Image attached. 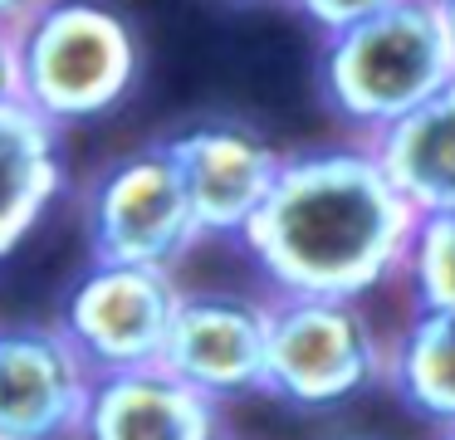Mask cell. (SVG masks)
I'll return each mask as SVG.
<instances>
[{
  "instance_id": "obj_1",
  "label": "cell",
  "mask_w": 455,
  "mask_h": 440,
  "mask_svg": "<svg viewBox=\"0 0 455 440\" xmlns=\"http://www.w3.org/2000/svg\"><path fill=\"white\" fill-rule=\"evenodd\" d=\"M421 211L396 191L367 147H318L284 156L269 201L240 240L279 293L363 299L406 274Z\"/></svg>"
},
{
  "instance_id": "obj_2",
  "label": "cell",
  "mask_w": 455,
  "mask_h": 440,
  "mask_svg": "<svg viewBox=\"0 0 455 440\" xmlns=\"http://www.w3.org/2000/svg\"><path fill=\"white\" fill-rule=\"evenodd\" d=\"M455 84V39L441 0H396L377 15L328 35L323 93L367 142Z\"/></svg>"
},
{
  "instance_id": "obj_3",
  "label": "cell",
  "mask_w": 455,
  "mask_h": 440,
  "mask_svg": "<svg viewBox=\"0 0 455 440\" xmlns=\"http://www.w3.org/2000/svg\"><path fill=\"white\" fill-rule=\"evenodd\" d=\"M138 35L99 0H44L20 20V98L54 127L89 123L128 98Z\"/></svg>"
},
{
  "instance_id": "obj_4",
  "label": "cell",
  "mask_w": 455,
  "mask_h": 440,
  "mask_svg": "<svg viewBox=\"0 0 455 440\" xmlns=\"http://www.w3.org/2000/svg\"><path fill=\"white\" fill-rule=\"evenodd\" d=\"M387 381V348L363 299L279 293L269 299V381L289 406L328 411Z\"/></svg>"
},
{
  "instance_id": "obj_5",
  "label": "cell",
  "mask_w": 455,
  "mask_h": 440,
  "mask_svg": "<svg viewBox=\"0 0 455 440\" xmlns=\"http://www.w3.org/2000/svg\"><path fill=\"white\" fill-rule=\"evenodd\" d=\"M93 260L172 269L201 240V220L167 142L118 156L93 186Z\"/></svg>"
},
{
  "instance_id": "obj_6",
  "label": "cell",
  "mask_w": 455,
  "mask_h": 440,
  "mask_svg": "<svg viewBox=\"0 0 455 440\" xmlns=\"http://www.w3.org/2000/svg\"><path fill=\"white\" fill-rule=\"evenodd\" d=\"M177 303L181 289L172 269L93 260V269L64 299L60 328L79 342V352L93 362L99 377L103 372L157 367L167 357Z\"/></svg>"
},
{
  "instance_id": "obj_7",
  "label": "cell",
  "mask_w": 455,
  "mask_h": 440,
  "mask_svg": "<svg viewBox=\"0 0 455 440\" xmlns=\"http://www.w3.org/2000/svg\"><path fill=\"white\" fill-rule=\"evenodd\" d=\"M99 372L60 323L0 328V440H79Z\"/></svg>"
},
{
  "instance_id": "obj_8",
  "label": "cell",
  "mask_w": 455,
  "mask_h": 440,
  "mask_svg": "<svg viewBox=\"0 0 455 440\" xmlns=\"http://www.w3.org/2000/svg\"><path fill=\"white\" fill-rule=\"evenodd\" d=\"M162 367L206 391L235 401L269 381V303L250 293H181Z\"/></svg>"
},
{
  "instance_id": "obj_9",
  "label": "cell",
  "mask_w": 455,
  "mask_h": 440,
  "mask_svg": "<svg viewBox=\"0 0 455 440\" xmlns=\"http://www.w3.org/2000/svg\"><path fill=\"white\" fill-rule=\"evenodd\" d=\"M206 235H245L269 201L284 156L245 123H196L167 137Z\"/></svg>"
},
{
  "instance_id": "obj_10",
  "label": "cell",
  "mask_w": 455,
  "mask_h": 440,
  "mask_svg": "<svg viewBox=\"0 0 455 440\" xmlns=\"http://www.w3.org/2000/svg\"><path fill=\"white\" fill-rule=\"evenodd\" d=\"M79 440H220V401L177 372H103Z\"/></svg>"
},
{
  "instance_id": "obj_11",
  "label": "cell",
  "mask_w": 455,
  "mask_h": 440,
  "mask_svg": "<svg viewBox=\"0 0 455 440\" xmlns=\"http://www.w3.org/2000/svg\"><path fill=\"white\" fill-rule=\"evenodd\" d=\"M64 191L60 127L25 98L0 103V254L30 235V225Z\"/></svg>"
},
{
  "instance_id": "obj_12",
  "label": "cell",
  "mask_w": 455,
  "mask_h": 440,
  "mask_svg": "<svg viewBox=\"0 0 455 440\" xmlns=\"http://www.w3.org/2000/svg\"><path fill=\"white\" fill-rule=\"evenodd\" d=\"M396 191L421 215L455 211V84L372 137Z\"/></svg>"
},
{
  "instance_id": "obj_13",
  "label": "cell",
  "mask_w": 455,
  "mask_h": 440,
  "mask_svg": "<svg viewBox=\"0 0 455 440\" xmlns=\"http://www.w3.org/2000/svg\"><path fill=\"white\" fill-rule=\"evenodd\" d=\"M387 381L406 411L455 430V313L416 308L387 348Z\"/></svg>"
},
{
  "instance_id": "obj_14",
  "label": "cell",
  "mask_w": 455,
  "mask_h": 440,
  "mask_svg": "<svg viewBox=\"0 0 455 440\" xmlns=\"http://www.w3.org/2000/svg\"><path fill=\"white\" fill-rule=\"evenodd\" d=\"M406 279H411L416 308L455 313V211L421 215L411 254H406Z\"/></svg>"
},
{
  "instance_id": "obj_15",
  "label": "cell",
  "mask_w": 455,
  "mask_h": 440,
  "mask_svg": "<svg viewBox=\"0 0 455 440\" xmlns=\"http://www.w3.org/2000/svg\"><path fill=\"white\" fill-rule=\"evenodd\" d=\"M299 10H304L308 20H314L318 29H328V35H338V29L357 25V20L377 15V10L396 5V0H294Z\"/></svg>"
},
{
  "instance_id": "obj_16",
  "label": "cell",
  "mask_w": 455,
  "mask_h": 440,
  "mask_svg": "<svg viewBox=\"0 0 455 440\" xmlns=\"http://www.w3.org/2000/svg\"><path fill=\"white\" fill-rule=\"evenodd\" d=\"M20 98V25L0 20V103Z\"/></svg>"
},
{
  "instance_id": "obj_17",
  "label": "cell",
  "mask_w": 455,
  "mask_h": 440,
  "mask_svg": "<svg viewBox=\"0 0 455 440\" xmlns=\"http://www.w3.org/2000/svg\"><path fill=\"white\" fill-rule=\"evenodd\" d=\"M44 0H0V20H11V25H20L30 10H40Z\"/></svg>"
},
{
  "instance_id": "obj_18",
  "label": "cell",
  "mask_w": 455,
  "mask_h": 440,
  "mask_svg": "<svg viewBox=\"0 0 455 440\" xmlns=\"http://www.w3.org/2000/svg\"><path fill=\"white\" fill-rule=\"evenodd\" d=\"M441 15H445V29H451V39H455V0H441Z\"/></svg>"
},
{
  "instance_id": "obj_19",
  "label": "cell",
  "mask_w": 455,
  "mask_h": 440,
  "mask_svg": "<svg viewBox=\"0 0 455 440\" xmlns=\"http://www.w3.org/2000/svg\"><path fill=\"white\" fill-rule=\"evenodd\" d=\"M338 440H367V436H338Z\"/></svg>"
},
{
  "instance_id": "obj_20",
  "label": "cell",
  "mask_w": 455,
  "mask_h": 440,
  "mask_svg": "<svg viewBox=\"0 0 455 440\" xmlns=\"http://www.w3.org/2000/svg\"><path fill=\"white\" fill-rule=\"evenodd\" d=\"M441 440H455V430H445V436H441Z\"/></svg>"
},
{
  "instance_id": "obj_21",
  "label": "cell",
  "mask_w": 455,
  "mask_h": 440,
  "mask_svg": "<svg viewBox=\"0 0 455 440\" xmlns=\"http://www.w3.org/2000/svg\"><path fill=\"white\" fill-rule=\"evenodd\" d=\"M220 440H226V436H220Z\"/></svg>"
}]
</instances>
